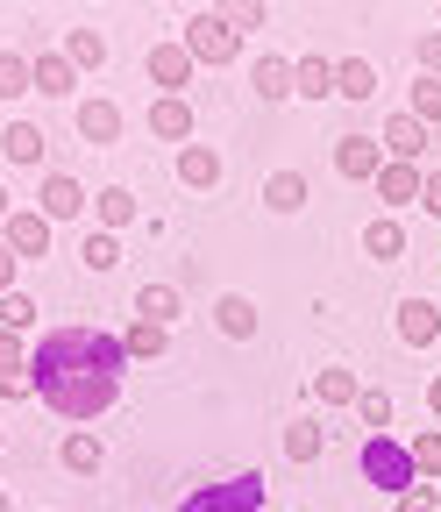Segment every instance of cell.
<instances>
[{
	"label": "cell",
	"instance_id": "19",
	"mask_svg": "<svg viewBox=\"0 0 441 512\" xmlns=\"http://www.w3.org/2000/svg\"><path fill=\"white\" fill-rule=\"evenodd\" d=\"M292 93L335 100V57H299V64H292Z\"/></svg>",
	"mask_w": 441,
	"mask_h": 512
},
{
	"label": "cell",
	"instance_id": "26",
	"mask_svg": "<svg viewBox=\"0 0 441 512\" xmlns=\"http://www.w3.org/2000/svg\"><path fill=\"white\" fill-rule=\"evenodd\" d=\"M313 399H321V406H356L363 384H356V370H321V377H313Z\"/></svg>",
	"mask_w": 441,
	"mask_h": 512
},
{
	"label": "cell",
	"instance_id": "17",
	"mask_svg": "<svg viewBox=\"0 0 441 512\" xmlns=\"http://www.w3.org/2000/svg\"><path fill=\"white\" fill-rule=\"evenodd\" d=\"M214 328H221L228 342H249V335H257V306H249L242 292H221V299H214Z\"/></svg>",
	"mask_w": 441,
	"mask_h": 512
},
{
	"label": "cell",
	"instance_id": "2",
	"mask_svg": "<svg viewBox=\"0 0 441 512\" xmlns=\"http://www.w3.org/2000/svg\"><path fill=\"white\" fill-rule=\"evenodd\" d=\"M356 470H363V484H377L385 498H399L406 484H420V470H413V448H406V441H392V434H363V456H356Z\"/></svg>",
	"mask_w": 441,
	"mask_h": 512
},
{
	"label": "cell",
	"instance_id": "15",
	"mask_svg": "<svg viewBox=\"0 0 441 512\" xmlns=\"http://www.w3.org/2000/svg\"><path fill=\"white\" fill-rule=\"evenodd\" d=\"M93 221L114 235V228H129V221H143V207H136V192L129 185H107V192H93Z\"/></svg>",
	"mask_w": 441,
	"mask_h": 512
},
{
	"label": "cell",
	"instance_id": "11",
	"mask_svg": "<svg viewBox=\"0 0 441 512\" xmlns=\"http://www.w3.org/2000/svg\"><path fill=\"white\" fill-rule=\"evenodd\" d=\"M50 228L57 221H43V214H8V221H0V242H8L15 256H43L50 249Z\"/></svg>",
	"mask_w": 441,
	"mask_h": 512
},
{
	"label": "cell",
	"instance_id": "42",
	"mask_svg": "<svg viewBox=\"0 0 441 512\" xmlns=\"http://www.w3.org/2000/svg\"><path fill=\"white\" fill-rule=\"evenodd\" d=\"M427 406H434V413H441V377H434V384H427Z\"/></svg>",
	"mask_w": 441,
	"mask_h": 512
},
{
	"label": "cell",
	"instance_id": "6",
	"mask_svg": "<svg viewBox=\"0 0 441 512\" xmlns=\"http://www.w3.org/2000/svg\"><path fill=\"white\" fill-rule=\"evenodd\" d=\"M150 136L157 143H178V150L193 143V107H185V93H157L150 100Z\"/></svg>",
	"mask_w": 441,
	"mask_h": 512
},
{
	"label": "cell",
	"instance_id": "31",
	"mask_svg": "<svg viewBox=\"0 0 441 512\" xmlns=\"http://www.w3.org/2000/svg\"><path fill=\"white\" fill-rule=\"evenodd\" d=\"M0 328H8V335H29V328H36V299H29V292H0Z\"/></svg>",
	"mask_w": 441,
	"mask_h": 512
},
{
	"label": "cell",
	"instance_id": "21",
	"mask_svg": "<svg viewBox=\"0 0 441 512\" xmlns=\"http://www.w3.org/2000/svg\"><path fill=\"white\" fill-rule=\"evenodd\" d=\"M363 256H377V264H392V256H406V228H399L392 214L363 221Z\"/></svg>",
	"mask_w": 441,
	"mask_h": 512
},
{
	"label": "cell",
	"instance_id": "28",
	"mask_svg": "<svg viewBox=\"0 0 441 512\" xmlns=\"http://www.w3.org/2000/svg\"><path fill=\"white\" fill-rule=\"evenodd\" d=\"M22 93H36L29 57H22V50H0V100H22Z\"/></svg>",
	"mask_w": 441,
	"mask_h": 512
},
{
	"label": "cell",
	"instance_id": "3",
	"mask_svg": "<svg viewBox=\"0 0 441 512\" xmlns=\"http://www.w3.org/2000/svg\"><path fill=\"white\" fill-rule=\"evenodd\" d=\"M185 50H193V64H235L242 57V36L207 8V15H193V22H185V36H178Z\"/></svg>",
	"mask_w": 441,
	"mask_h": 512
},
{
	"label": "cell",
	"instance_id": "33",
	"mask_svg": "<svg viewBox=\"0 0 441 512\" xmlns=\"http://www.w3.org/2000/svg\"><path fill=\"white\" fill-rule=\"evenodd\" d=\"M214 15L242 36V29H264V0H214Z\"/></svg>",
	"mask_w": 441,
	"mask_h": 512
},
{
	"label": "cell",
	"instance_id": "27",
	"mask_svg": "<svg viewBox=\"0 0 441 512\" xmlns=\"http://www.w3.org/2000/svg\"><path fill=\"white\" fill-rule=\"evenodd\" d=\"M164 342H171V328H157V320H136V328L121 335V349H129V363H150V356H164Z\"/></svg>",
	"mask_w": 441,
	"mask_h": 512
},
{
	"label": "cell",
	"instance_id": "8",
	"mask_svg": "<svg viewBox=\"0 0 441 512\" xmlns=\"http://www.w3.org/2000/svg\"><path fill=\"white\" fill-rule=\"evenodd\" d=\"M335 171L356 178V185H370L377 171H385V150H377L370 136H342V143H335Z\"/></svg>",
	"mask_w": 441,
	"mask_h": 512
},
{
	"label": "cell",
	"instance_id": "39",
	"mask_svg": "<svg viewBox=\"0 0 441 512\" xmlns=\"http://www.w3.org/2000/svg\"><path fill=\"white\" fill-rule=\"evenodd\" d=\"M413 57H420V72H434V79H441V29H427V36L413 43Z\"/></svg>",
	"mask_w": 441,
	"mask_h": 512
},
{
	"label": "cell",
	"instance_id": "10",
	"mask_svg": "<svg viewBox=\"0 0 441 512\" xmlns=\"http://www.w3.org/2000/svg\"><path fill=\"white\" fill-rule=\"evenodd\" d=\"M79 143H93V150L121 143V107L114 100H79Z\"/></svg>",
	"mask_w": 441,
	"mask_h": 512
},
{
	"label": "cell",
	"instance_id": "7",
	"mask_svg": "<svg viewBox=\"0 0 441 512\" xmlns=\"http://www.w3.org/2000/svg\"><path fill=\"white\" fill-rule=\"evenodd\" d=\"M143 72H150V86L178 93L185 79H193V50H185V43H157V50L143 57Z\"/></svg>",
	"mask_w": 441,
	"mask_h": 512
},
{
	"label": "cell",
	"instance_id": "23",
	"mask_svg": "<svg viewBox=\"0 0 441 512\" xmlns=\"http://www.w3.org/2000/svg\"><path fill=\"white\" fill-rule=\"evenodd\" d=\"M136 320L171 328V320H178V285H136Z\"/></svg>",
	"mask_w": 441,
	"mask_h": 512
},
{
	"label": "cell",
	"instance_id": "36",
	"mask_svg": "<svg viewBox=\"0 0 441 512\" xmlns=\"http://www.w3.org/2000/svg\"><path fill=\"white\" fill-rule=\"evenodd\" d=\"M15 370H29V342L0 328V377H15Z\"/></svg>",
	"mask_w": 441,
	"mask_h": 512
},
{
	"label": "cell",
	"instance_id": "32",
	"mask_svg": "<svg viewBox=\"0 0 441 512\" xmlns=\"http://www.w3.org/2000/svg\"><path fill=\"white\" fill-rule=\"evenodd\" d=\"M285 456H292V463H313V456H321V420H292V427H285Z\"/></svg>",
	"mask_w": 441,
	"mask_h": 512
},
{
	"label": "cell",
	"instance_id": "12",
	"mask_svg": "<svg viewBox=\"0 0 441 512\" xmlns=\"http://www.w3.org/2000/svg\"><path fill=\"white\" fill-rule=\"evenodd\" d=\"M178 185H193V192L221 185V150H214V143H185V150H178Z\"/></svg>",
	"mask_w": 441,
	"mask_h": 512
},
{
	"label": "cell",
	"instance_id": "4",
	"mask_svg": "<svg viewBox=\"0 0 441 512\" xmlns=\"http://www.w3.org/2000/svg\"><path fill=\"white\" fill-rule=\"evenodd\" d=\"M257 505H264V477L257 470H242L221 491H193V498H185V512H257Z\"/></svg>",
	"mask_w": 441,
	"mask_h": 512
},
{
	"label": "cell",
	"instance_id": "16",
	"mask_svg": "<svg viewBox=\"0 0 441 512\" xmlns=\"http://www.w3.org/2000/svg\"><path fill=\"white\" fill-rule=\"evenodd\" d=\"M420 178H427V171H413V164L385 157V171H377L370 185H377V200H385V207H399V200H420Z\"/></svg>",
	"mask_w": 441,
	"mask_h": 512
},
{
	"label": "cell",
	"instance_id": "30",
	"mask_svg": "<svg viewBox=\"0 0 441 512\" xmlns=\"http://www.w3.org/2000/svg\"><path fill=\"white\" fill-rule=\"evenodd\" d=\"M79 256H86V271H114V264H121V235L93 228V235L79 242Z\"/></svg>",
	"mask_w": 441,
	"mask_h": 512
},
{
	"label": "cell",
	"instance_id": "44",
	"mask_svg": "<svg viewBox=\"0 0 441 512\" xmlns=\"http://www.w3.org/2000/svg\"><path fill=\"white\" fill-rule=\"evenodd\" d=\"M0 512H15V498H8V491H0Z\"/></svg>",
	"mask_w": 441,
	"mask_h": 512
},
{
	"label": "cell",
	"instance_id": "13",
	"mask_svg": "<svg viewBox=\"0 0 441 512\" xmlns=\"http://www.w3.org/2000/svg\"><path fill=\"white\" fill-rule=\"evenodd\" d=\"M29 72H36V93H50V100L79 86V64H72L65 50H43V57H29Z\"/></svg>",
	"mask_w": 441,
	"mask_h": 512
},
{
	"label": "cell",
	"instance_id": "38",
	"mask_svg": "<svg viewBox=\"0 0 441 512\" xmlns=\"http://www.w3.org/2000/svg\"><path fill=\"white\" fill-rule=\"evenodd\" d=\"M392 505H399V512H434V484L420 477V484H406V491H399Z\"/></svg>",
	"mask_w": 441,
	"mask_h": 512
},
{
	"label": "cell",
	"instance_id": "1",
	"mask_svg": "<svg viewBox=\"0 0 441 512\" xmlns=\"http://www.w3.org/2000/svg\"><path fill=\"white\" fill-rule=\"evenodd\" d=\"M129 349L107 328H50L29 342V384L57 420H107L121 399Z\"/></svg>",
	"mask_w": 441,
	"mask_h": 512
},
{
	"label": "cell",
	"instance_id": "25",
	"mask_svg": "<svg viewBox=\"0 0 441 512\" xmlns=\"http://www.w3.org/2000/svg\"><path fill=\"white\" fill-rule=\"evenodd\" d=\"M335 93H342V100H370V93H377L370 57H342V64H335Z\"/></svg>",
	"mask_w": 441,
	"mask_h": 512
},
{
	"label": "cell",
	"instance_id": "9",
	"mask_svg": "<svg viewBox=\"0 0 441 512\" xmlns=\"http://www.w3.org/2000/svg\"><path fill=\"white\" fill-rule=\"evenodd\" d=\"M377 150H385V157H399V164L427 157V121H413V114H392V121H385V136H377Z\"/></svg>",
	"mask_w": 441,
	"mask_h": 512
},
{
	"label": "cell",
	"instance_id": "18",
	"mask_svg": "<svg viewBox=\"0 0 441 512\" xmlns=\"http://www.w3.org/2000/svg\"><path fill=\"white\" fill-rule=\"evenodd\" d=\"M434 335H441V313H434L427 299H406V306H399V342H406V349H427Z\"/></svg>",
	"mask_w": 441,
	"mask_h": 512
},
{
	"label": "cell",
	"instance_id": "35",
	"mask_svg": "<svg viewBox=\"0 0 441 512\" xmlns=\"http://www.w3.org/2000/svg\"><path fill=\"white\" fill-rule=\"evenodd\" d=\"M356 413H363V427H370V434H392V392H363V399H356Z\"/></svg>",
	"mask_w": 441,
	"mask_h": 512
},
{
	"label": "cell",
	"instance_id": "24",
	"mask_svg": "<svg viewBox=\"0 0 441 512\" xmlns=\"http://www.w3.org/2000/svg\"><path fill=\"white\" fill-rule=\"evenodd\" d=\"M0 150H8V164H43V128L36 121H8Z\"/></svg>",
	"mask_w": 441,
	"mask_h": 512
},
{
	"label": "cell",
	"instance_id": "5",
	"mask_svg": "<svg viewBox=\"0 0 441 512\" xmlns=\"http://www.w3.org/2000/svg\"><path fill=\"white\" fill-rule=\"evenodd\" d=\"M93 200H86V185L72 178V171H43V192H36V214L43 221H72V214H86Z\"/></svg>",
	"mask_w": 441,
	"mask_h": 512
},
{
	"label": "cell",
	"instance_id": "40",
	"mask_svg": "<svg viewBox=\"0 0 441 512\" xmlns=\"http://www.w3.org/2000/svg\"><path fill=\"white\" fill-rule=\"evenodd\" d=\"M420 207H427V214H434V221H441V164H434V171H427V178H420Z\"/></svg>",
	"mask_w": 441,
	"mask_h": 512
},
{
	"label": "cell",
	"instance_id": "41",
	"mask_svg": "<svg viewBox=\"0 0 441 512\" xmlns=\"http://www.w3.org/2000/svg\"><path fill=\"white\" fill-rule=\"evenodd\" d=\"M15 264H22V256H15L8 242H0V292H15Z\"/></svg>",
	"mask_w": 441,
	"mask_h": 512
},
{
	"label": "cell",
	"instance_id": "22",
	"mask_svg": "<svg viewBox=\"0 0 441 512\" xmlns=\"http://www.w3.org/2000/svg\"><path fill=\"white\" fill-rule=\"evenodd\" d=\"M264 207H271V214H299V207H306V178H299V171H271V178H264Z\"/></svg>",
	"mask_w": 441,
	"mask_h": 512
},
{
	"label": "cell",
	"instance_id": "37",
	"mask_svg": "<svg viewBox=\"0 0 441 512\" xmlns=\"http://www.w3.org/2000/svg\"><path fill=\"white\" fill-rule=\"evenodd\" d=\"M413 470L420 477H441V434H420L413 441Z\"/></svg>",
	"mask_w": 441,
	"mask_h": 512
},
{
	"label": "cell",
	"instance_id": "14",
	"mask_svg": "<svg viewBox=\"0 0 441 512\" xmlns=\"http://www.w3.org/2000/svg\"><path fill=\"white\" fill-rule=\"evenodd\" d=\"M65 470H72V477H100V470H107V441H100L93 427L65 434Z\"/></svg>",
	"mask_w": 441,
	"mask_h": 512
},
{
	"label": "cell",
	"instance_id": "45",
	"mask_svg": "<svg viewBox=\"0 0 441 512\" xmlns=\"http://www.w3.org/2000/svg\"><path fill=\"white\" fill-rule=\"evenodd\" d=\"M0 441H8V434H0Z\"/></svg>",
	"mask_w": 441,
	"mask_h": 512
},
{
	"label": "cell",
	"instance_id": "43",
	"mask_svg": "<svg viewBox=\"0 0 441 512\" xmlns=\"http://www.w3.org/2000/svg\"><path fill=\"white\" fill-rule=\"evenodd\" d=\"M8 214H15V207H8V185H0V221H8Z\"/></svg>",
	"mask_w": 441,
	"mask_h": 512
},
{
	"label": "cell",
	"instance_id": "20",
	"mask_svg": "<svg viewBox=\"0 0 441 512\" xmlns=\"http://www.w3.org/2000/svg\"><path fill=\"white\" fill-rule=\"evenodd\" d=\"M249 86H257L264 100H292V57H257V64H249Z\"/></svg>",
	"mask_w": 441,
	"mask_h": 512
},
{
	"label": "cell",
	"instance_id": "34",
	"mask_svg": "<svg viewBox=\"0 0 441 512\" xmlns=\"http://www.w3.org/2000/svg\"><path fill=\"white\" fill-rule=\"evenodd\" d=\"M406 114H413V121H441V79H434V72L413 79V107H406Z\"/></svg>",
	"mask_w": 441,
	"mask_h": 512
},
{
	"label": "cell",
	"instance_id": "29",
	"mask_svg": "<svg viewBox=\"0 0 441 512\" xmlns=\"http://www.w3.org/2000/svg\"><path fill=\"white\" fill-rule=\"evenodd\" d=\"M65 57L79 64V72H93V64H107V36L100 29H72L65 36Z\"/></svg>",
	"mask_w": 441,
	"mask_h": 512
}]
</instances>
